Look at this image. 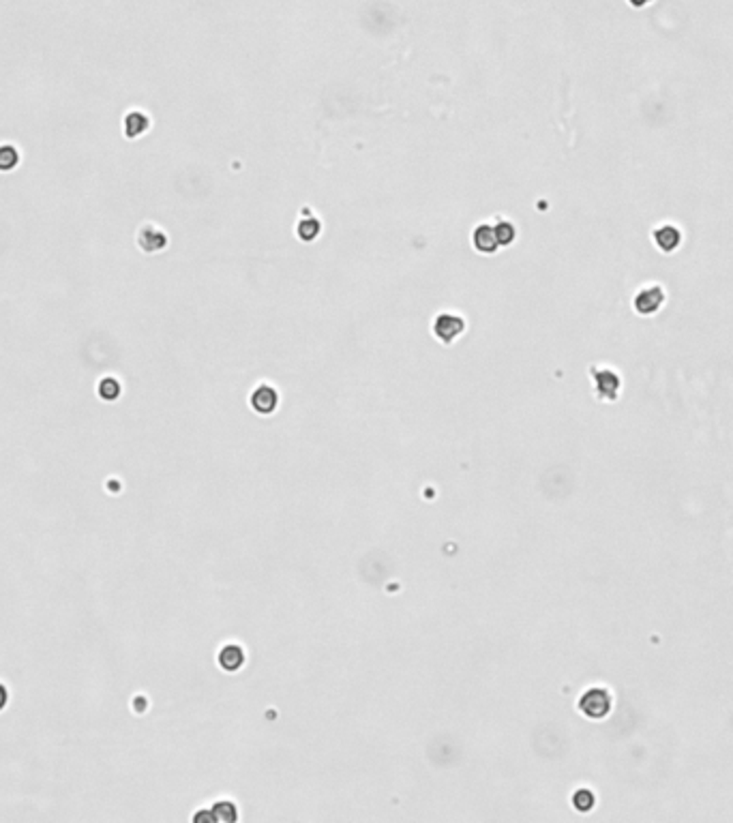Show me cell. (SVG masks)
<instances>
[{
	"label": "cell",
	"mask_w": 733,
	"mask_h": 823,
	"mask_svg": "<svg viewBox=\"0 0 733 823\" xmlns=\"http://www.w3.org/2000/svg\"><path fill=\"white\" fill-rule=\"evenodd\" d=\"M594 380L600 382V386H596V393H598L600 397H609V399H616V397H618V388H620L618 374H614V371H600Z\"/></svg>",
	"instance_id": "52a82bcc"
},
{
	"label": "cell",
	"mask_w": 733,
	"mask_h": 823,
	"mask_svg": "<svg viewBox=\"0 0 733 823\" xmlns=\"http://www.w3.org/2000/svg\"><path fill=\"white\" fill-rule=\"evenodd\" d=\"M465 328V322L455 315V313H442L436 317L434 322V333L444 341V343H450L453 339H457Z\"/></svg>",
	"instance_id": "3957f363"
},
{
	"label": "cell",
	"mask_w": 733,
	"mask_h": 823,
	"mask_svg": "<svg viewBox=\"0 0 733 823\" xmlns=\"http://www.w3.org/2000/svg\"><path fill=\"white\" fill-rule=\"evenodd\" d=\"M611 708H614L611 692L602 686H594L585 690L579 699V710L592 720H602L611 712Z\"/></svg>",
	"instance_id": "6da1fadb"
},
{
	"label": "cell",
	"mask_w": 733,
	"mask_h": 823,
	"mask_svg": "<svg viewBox=\"0 0 733 823\" xmlns=\"http://www.w3.org/2000/svg\"><path fill=\"white\" fill-rule=\"evenodd\" d=\"M148 127H150L148 116L142 114V112H138V110L129 112V114L124 116V120H122V131H124V136H127L129 140L140 138L142 133L148 131Z\"/></svg>",
	"instance_id": "5b68a950"
},
{
	"label": "cell",
	"mask_w": 733,
	"mask_h": 823,
	"mask_svg": "<svg viewBox=\"0 0 733 823\" xmlns=\"http://www.w3.org/2000/svg\"><path fill=\"white\" fill-rule=\"evenodd\" d=\"M277 403H279V397H277L275 388H271V386H260L251 395V405L260 412V414H271V412L277 407Z\"/></svg>",
	"instance_id": "8992f818"
},
{
	"label": "cell",
	"mask_w": 733,
	"mask_h": 823,
	"mask_svg": "<svg viewBox=\"0 0 733 823\" xmlns=\"http://www.w3.org/2000/svg\"><path fill=\"white\" fill-rule=\"evenodd\" d=\"M474 246L481 251V254H493L498 246H500V240H498V234H495V228L491 223H481L476 230H474Z\"/></svg>",
	"instance_id": "277c9868"
},
{
	"label": "cell",
	"mask_w": 733,
	"mask_h": 823,
	"mask_svg": "<svg viewBox=\"0 0 733 823\" xmlns=\"http://www.w3.org/2000/svg\"><path fill=\"white\" fill-rule=\"evenodd\" d=\"M20 163V150L11 144L0 146V172H11Z\"/></svg>",
	"instance_id": "9c48e42d"
},
{
	"label": "cell",
	"mask_w": 733,
	"mask_h": 823,
	"mask_svg": "<svg viewBox=\"0 0 733 823\" xmlns=\"http://www.w3.org/2000/svg\"><path fill=\"white\" fill-rule=\"evenodd\" d=\"M5 699H7V694H5V688L0 686V708H3V704H5Z\"/></svg>",
	"instance_id": "7c38bea8"
},
{
	"label": "cell",
	"mask_w": 733,
	"mask_h": 823,
	"mask_svg": "<svg viewBox=\"0 0 733 823\" xmlns=\"http://www.w3.org/2000/svg\"><path fill=\"white\" fill-rule=\"evenodd\" d=\"M245 661V654L238 645H228L221 650V656H219V663L226 671H236Z\"/></svg>",
	"instance_id": "ba28073f"
},
{
	"label": "cell",
	"mask_w": 733,
	"mask_h": 823,
	"mask_svg": "<svg viewBox=\"0 0 733 823\" xmlns=\"http://www.w3.org/2000/svg\"><path fill=\"white\" fill-rule=\"evenodd\" d=\"M493 228H495V234H498L500 244H510V242H512V238H514V228H512V223H510L508 219L500 221V223L493 225Z\"/></svg>",
	"instance_id": "30bf717a"
},
{
	"label": "cell",
	"mask_w": 733,
	"mask_h": 823,
	"mask_svg": "<svg viewBox=\"0 0 733 823\" xmlns=\"http://www.w3.org/2000/svg\"><path fill=\"white\" fill-rule=\"evenodd\" d=\"M99 393H101V397H105V399H116L118 393H120V386H118L116 380L108 378V380H103V382L99 384Z\"/></svg>",
	"instance_id": "8fae6325"
},
{
	"label": "cell",
	"mask_w": 733,
	"mask_h": 823,
	"mask_svg": "<svg viewBox=\"0 0 733 823\" xmlns=\"http://www.w3.org/2000/svg\"><path fill=\"white\" fill-rule=\"evenodd\" d=\"M140 249L146 251V254H157V251H163L167 246V236L161 228L153 225V223H144L140 230H138V236H136Z\"/></svg>",
	"instance_id": "7a4b0ae2"
}]
</instances>
